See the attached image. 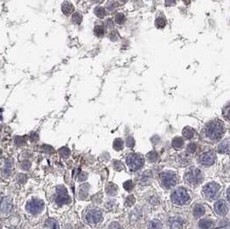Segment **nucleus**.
Returning a JSON list of instances; mask_svg holds the SVG:
<instances>
[{
  "label": "nucleus",
  "mask_w": 230,
  "mask_h": 229,
  "mask_svg": "<svg viewBox=\"0 0 230 229\" xmlns=\"http://www.w3.org/2000/svg\"><path fill=\"white\" fill-rule=\"evenodd\" d=\"M224 131L225 129L223 124L219 121H213L206 127V134L213 140H220L224 134Z\"/></svg>",
  "instance_id": "nucleus-1"
},
{
  "label": "nucleus",
  "mask_w": 230,
  "mask_h": 229,
  "mask_svg": "<svg viewBox=\"0 0 230 229\" xmlns=\"http://www.w3.org/2000/svg\"><path fill=\"white\" fill-rule=\"evenodd\" d=\"M171 199L173 201V203L177 204V205H183V204L187 203L189 200H190V196L189 193L184 188L180 187L178 188L173 194Z\"/></svg>",
  "instance_id": "nucleus-2"
},
{
  "label": "nucleus",
  "mask_w": 230,
  "mask_h": 229,
  "mask_svg": "<svg viewBox=\"0 0 230 229\" xmlns=\"http://www.w3.org/2000/svg\"><path fill=\"white\" fill-rule=\"evenodd\" d=\"M185 180L192 185L199 184L203 180V174L201 171L195 167L189 169L188 172L185 173Z\"/></svg>",
  "instance_id": "nucleus-3"
},
{
  "label": "nucleus",
  "mask_w": 230,
  "mask_h": 229,
  "mask_svg": "<svg viewBox=\"0 0 230 229\" xmlns=\"http://www.w3.org/2000/svg\"><path fill=\"white\" fill-rule=\"evenodd\" d=\"M126 162L127 165H129V167L131 170L136 171L138 169H140L143 165V158L138 154L131 153L127 157Z\"/></svg>",
  "instance_id": "nucleus-4"
},
{
  "label": "nucleus",
  "mask_w": 230,
  "mask_h": 229,
  "mask_svg": "<svg viewBox=\"0 0 230 229\" xmlns=\"http://www.w3.org/2000/svg\"><path fill=\"white\" fill-rule=\"evenodd\" d=\"M160 181L163 186L166 189H171L176 185L177 178L176 175L173 172H165L163 173L160 177Z\"/></svg>",
  "instance_id": "nucleus-5"
},
{
  "label": "nucleus",
  "mask_w": 230,
  "mask_h": 229,
  "mask_svg": "<svg viewBox=\"0 0 230 229\" xmlns=\"http://www.w3.org/2000/svg\"><path fill=\"white\" fill-rule=\"evenodd\" d=\"M220 191V185L216 183H209L203 187V193L209 199H214L218 196Z\"/></svg>",
  "instance_id": "nucleus-6"
},
{
  "label": "nucleus",
  "mask_w": 230,
  "mask_h": 229,
  "mask_svg": "<svg viewBox=\"0 0 230 229\" xmlns=\"http://www.w3.org/2000/svg\"><path fill=\"white\" fill-rule=\"evenodd\" d=\"M55 202L60 205H64L67 204L70 202V197H69L67 191L65 189L64 186L59 187L56 190V196H55Z\"/></svg>",
  "instance_id": "nucleus-7"
},
{
  "label": "nucleus",
  "mask_w": 230,
  "mask_h": 229,
  "mask_svg": "<svg viewBox=\"0 0 230 229\" xmlns=\"http://www.w3.org/2000/svg\"><path fill=\"white\" fill-rule=\"evenodd\" d=\"M43 207L44 204L42 201L33 200L28 202L26 208H27V211L29 213L33 214V215H36L43 209Z\"/></svg>",
  "instance_id": "nucleus-8"
},
{
  "label": "nucleus",
  "mask_w": 230,
  "mask_h": 229,
  "mask_svg": "<svg viewBox=\"0 0 230 229\" xmlns=\"http://www.w3.org/2000/svg\"><path fill=\"white\" fill-rule=\"evenodd\" d=\"M216 154L214 153L213 152H206V153H203L200 156V158H199V162L203 165L210 166V165H214V163L216 162Z\"/></svg>",
  "instance_id": "nucleus-9"
},
{
  "label": "nucleus",
  "mask_w": 230,
  "mask_h": 229,
  "mask_svg": "<svg viewBox=\"0 0 230 229\" xmlns=\"http://www.w3.org/2000/svg\"><path fill=\"white\" fill-rule=\"evenodd\" d=\"M86 222L91 224H96L100 222L103 220V216L101 214L100 211H97V210H91L88 214H87L86 217Z\"/></svg>",
  "instance_id": "nucleus-10"
},
{
  "label": "nucleus",
  "mask_w": 230,
  "mask_h": 229,
  "mask_svg": "<svg viewBox=\"0 0 230 229\" xmlns=\"http://www.w3.org/2000/svg\"><path fill=\"white\" fill-rule=\"evenodd\" d=\"M215 210L219 215L224 216L228 214V207H227L226 203L224 202V201L219 200L215 203Z\"/></svg>",
  "instance_id": "nucleus-11"
},
{
  "label": "nucleus",
  "mask_w": 230,
  "mask_h": 229,
  "mask_svg": "<svg viewBox=\"0 0 230 229\" xmlns=\"http://www.w3.org/2000/svg\"><path fill=\"white\" fill-rule=\"evenodd\" d=\"M61 11L66 16H69L74 11V8L70 2H64L61 5Z\"/></svg>",
  "instance_id": "nucleus-12"
},
{
  "label": "nucleus",
  "mask_w": 230,
  "mask_h": 229,
  "mask_svg": "<svg viewBox=\"0 0 230 229\" xmlns=\"http://www.w3.org/2000/svg\"><path fill=\"white\" fill-rule=\"evenodd\" d=\"M205 209L203 206H202L200 204H197L194 206V209H193V214H194L195 217H200L204 214Z\"/></svg>",
  "instance_id": "nucleus-13"
},
{
  "label": "nucleus",
  "mask_w": 230,
  "mask_h": 229,
  "mask_svg": "<svg viewBox=\"0 0 230 229\" xmlns=\"http://www.w3.org/2000/svg\"><path fill=\"white\" fill-rule=\"evenodd\" d=\"M218 151L220 153H227L230 152V142L228 141H224L218 147Z\"/></svg>",
  "instance_id": "nucleus-14"
},
{
  "label": "nucleus",
  "mask_w": 230,
  "mask_h": 229,
  "mask_svg": "<svg viewBox=\"0 0 230 229\" xmlns=\"http://www.w3.org/2000/svg\"><path fill=\"white\" fill-rule=\"evenodd\" d=\"M166 25V20L164 17H159L155 20V26L159 29H162Z\"/></svg>",
  "instance_id": "nucleus-15"
},
{
  "label": "nucleus",
  "mask_w": 230,
  "mask_h": 229,
  "mask_svg": "<svg viewBox=\"0 0 230 229\" xmlns=\"http://www.w3.org/2000/svg\"><path fill=\"white\" fill-rule=\"evenodd\" d=\"M94 34L97 36V37H102L104 36L105 34V29H104V26L102 25H97L94 28Z\"/></svg>",
  "instance_id": "nucleus-16"
},
{
  "label": "nucleus",
  "mask_w": 230,
  "mask_h": 229,
  "mask_svg": "<svg viewBox=\"0 0 230 229\" xmlns=\"http://www.w3.org/2000/svg\"><path fill=\"white\" fill-rule=\"evenodd\" d=\"M172 145H173V147H175V148H181L184 145L183 139L180 138V137H176V138H174L173 140V142H172Z\"/></svg>",
  "instance_id": "nucleus-17"
},
{
  "label": "nucleus",
  "mask_w": 230,
  "mask_h": 229,
  "mask_svg": "<svg viewBox=\"0 0 230 229\" xmlns=\"http://www.w3.org/2000/svg\"><path fill=\"white\" fill-rule=\"evenodd\" d=\"M115 21L117 24H122L123 22H125V21H126V17L124 16L123 13L119 12L115 16Z\"/></svg>",
  "instance_id": "nucleus-18"
},
{
  "label": "nucleus",
  "mask_w": 230,
  "mask_h": 229,
  "mask_svg": "<svg viewBox=\"0 0 230 229\" xmlns=\"http://www.w3.org/2000/svg\"><path fill=\"white\" fill-rule=\"evenodd\" d=\"M94 13L99 18H104L105 17V10L102 6H97V8H95Z\"/></svg>",
  "instance_id": "nucleus-19"
},
{
  "label": "nucleus",
  "mask_w": 230,
  "mask_h": 229,
  "mask_svg": "<svg viewBox=\"0 0 230 229\" xmlns=\"http://www.w3.org/2000/svg\"><path fill=\"white\" fill-rule=\"evenodd\" d=\"M183 135L186 139H191L194 136V131L190 128H185L183 130Z\"/></svg>",
  "instance_id": "nucleus-20"
},
{
  "label": "nucleus",
  "mask_w": 230,
  "mask_h": 229,
  "mask_svg": "<svg viewBox=\"0 0 230 229\" xmlns=\"http://www.w3.org/2000/svg\"><path fill=\"white\" fill-rule=\"evenodd\" d=\"M211 224H212V222H210V221L206 220V219H203V220H201L200 222H199V227H200L202 229H207L211 226Z\"/></svg>",
  "instance_id": "nucleus-21"
},
{
  "label": "nucleus",
  "mask_w": 230,
  "mask_h": 229,
  "mask_svg": "<svg viewBox=\"0 0 230 229\" xmlns=\"http://www.w3.org/2000/svg\"><path fill=\"white\" fill-rule=\"evenodd\" d=\"M72 22L75 23V24H80V23H81V22H82V20H83V17H82V16L79 14V13L76 12V13H74V14L72 15Z\"/></svg>",
  "instance_id": "nucleus-22"
},
{
  "label": "nucleus",
  "mask_w": 230,
  "mask_h": 229,
  "mask_svg": "<svg viewBox=\"0 0 230 229\" xmlns=\"http://www.w3.org/2000/svg\"><path fill=\"white\" fill-rule=\"evenodd\" d=\"M148 227H149V229H161L162 224L161 222L159 221H153L150 222Z\"/></svg>",
  "instance_id": "nucleus-23"
},
{
  "label": "nucleus",
  "mask_w": 230,
  "mask_h": 229,
  "mask_svg": "<svg viewBox=\"0 0 230 229\" xmlns=\"http://www.w3.org/2000/svg\"><path fill=\"white\" fill-rule=\"evenodd\" d=\"M113 147H114V148H115V150L117 151L122 150V147H123V141H122L121 139H116V140L114 141Z\"/></svg>",
  "instance_id": "nucleus-24"
},
{
  "label": "nucleus",
  "mask_w": 230,
  "mask_h": 229,
  "mask_svg": "<svg viewBox=\"0 0 230 229\" xmlns=\"http://www.w3.org/2000/svg\"><path fill=\"white\" fill-rule=\"evenodd\" d=\"M223 115L227 121H230V104L227 105L226 107L223 109Z\"/></svg>",
  "instance_id": "nucleus-25"
},
{
  "label": "nucleus",
  "mask_w": 230,
  "mask_h": 229,
  "mask_svg": "<svg viewBox=\"0 0 230 229\" xmlns=\"http://www.w3.org/2000/svg\"><path fill=\"white\" fill-rule=\"evenodd\" d=\"M47 229H59V225L57 222H55L53 220H49L47 222Z\"/></svg>",
  "instance_id": "nucleus-26"
},
{
  "label": "nucleus",
  "mask_w": 230,
  "mask_h": 229,
  "mask_svg": "<svg viewBox=\"0 0 230 229\" xmlns=\"http://www.w3.org/2000/svg\"><path fill=\"white\" fill-rule=\"evenodd\" d=\"M116 190H117V189H116V187L114 185V184H110L108 187H107V192H108L109 194H110V195H114V194H115V192H116Z\"/></svg>",
  "instance_id": "nucleus-27"
},
{
  "label": "nucleus",
  "mask_w": 230,
  "mask_h": 229,
  "mask_svg": "<svg viewBox=\"0 0 230 229\" xmlns=\"http://www.w3.org/2000/svg\"><path fill=\"white\" fill-rule=\"evenodd\" d=\"M133 186H134V184H133V182L132 181H127V182H125L124 183H123V187L125 188V190H128V191H130V190H131L132 189H133Z\"/></svg>",
  "instance_id": "nucleus-28"
},
{
  "label": "nucleus",
  "mask_w": 230,
  "mask_h": 229,
  "mask_svg": "<svg viewBox=\"0 0 230 229\" xmlns=\"http://www.w3.org/2000/svg\"><path fill=\"white\" fill-rule=\"evenodd\" d=\"M148 158L151 160V161H156L157 158H158V154L154 153V152H152L148 155Z\"/></svg>",
  "instance_id": "nucleus-29"
},
{
  "label": "nucleus",
  "mask_w": 230,
  "mask_h": 229,
  "mask_svg": "<svg viewBox=\"0 0 230 229\" xmlns=\"http://www.w3.org/2000/svg\"><path fill=\"white\" fill-rule=\"evenodd\" d=\"M196 150H197V147H196V145L193 143L190 144V145L188 146V147H187V151H188L190 153H193L196 152Z\"/></svg>",
  "instance_id": "nucleus-30"
},
{
  "label": "nucleus",
  "mask_w": 230,
  "mask_h": 229,
  "mask_svg": "<svg viewBox=\"0 0 230 229\" xmlns=\"http://www.w3.org/2000/svg\"><path fill=\"white\" fill-rule=\"evenodd\" d=\"M126 144H127V147H133L134 145H135V140H134L133 138H131V137H129L126 140Z\"/></svg>",
  "instance_id": "nucleus-31"
},
{
  "label": "nucleus",
  "mask_w": 230,
  "mask_h": 229,
  "mask_svg": "<svg viewBox=\"0 0 230 229\" xmlns=\"http://www.w3.org/2000/svg\"><path fill=\"white\" fill-rule=\"evenodd\" d=\"M60 152H61V154H62L63 156H65V157L68 156L69 154H70V151H69L68 148H66V147H63V148L60 149Z\"/></svg>",
  "instance_id": "nucleus-32"
},
{
  "label": "nucleus",
  "mask_w": 230,
  "mask_h": 229,
  "mask_svg": "<svg viewBox=\"0 0 230 229\" xmlns=\"http://www.w3.org/2000/svg\"><path fill=\"white\" fill-rule=\"evenodd\" d=\"M134 202H135V198H134L133 196H130L126 199V203L128 205H132L134 203Z\"/></svg>",
  "instance_id": "nucleus-33"
},
{
  "label": "nucleus",
  "mask_w": 230,
  "mask_h": 229,
  "mask_svg": "<svg viewBox=\"0 0 230 229\" xmlns=\"http://www.w3.org/2000/svg\"><path fill=\"white\" fill-rule=\"evenodd\" d=\"M165 4L166 6H173L176 4V0H165Z\"/></svg>",
  "instance_id": "nucleus-34"
},
{
  "label": "nucleus",
  "mask_w": 230,
  "mask_h": 229,
  "mask_svg": "<svg viewBox=\"0 0 230 229\" xmlns=\"http://www.w3.org/2000/svg\"><path fill=\"white\" fill-rule=\"evenodd\" d=\"M227 197H228V199L230 202V188L227 190Z\"/></svg>",
  "instance_id": "nucleus-35"
},
{
  "label": "nucleus",
  "mask_w": 230,
  "mask_h": 229,
  "mask_svg": "<svg viewBox=\"0 0 230 229\" xmlns=\"http://www.w3.org/2000/svg\"><path fill=\"white\" fill-rule=\"evenodd\" d=\"M120 2H122V3H126L127 1H129V0H118Z\"/></svg>",
  "instance_id": "nucleus-36"
}]
</instances>
